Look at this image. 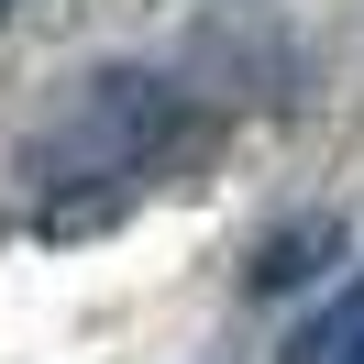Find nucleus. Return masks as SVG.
<instances>
[{
	"label": "nucleus",
	"instance_id": "nucleus-1",
	"mask_svg": "<svg viewBox=\"0 0 364 364\" xmlns=\"http://www.w3.org/2000/svg\"><path fill=\"white\" fill-rule=\"evenodd\" d=\"M188 133V89H166L155 67H100L77 77V100L55 111V133L33 144V188H67V177H133L144 155Z\"/></svg>",
	"mask_w": 364,
	"mask_h": 364
},
{
	"label": "nucleus",
	"instance_id": "nucleus-2",
	"mask_svg": "<svg viewBox=\"0 0 364 364\" xmlns=\"http://www.w3.org/2000/svg\"><path fill=\"white\" fill-rule=\"evenodd\" d=\"M342 254H353V221H342V210H298V221H276L265 243H254L243 287H254V298H309Z\"/></svg>",
	"mask_w": 364,
	"mask_h": 364
},
{
	"label": "nucleus",
	"instance_id": "nucleus-3",
	"mask_svg": "<svg viewBox=\"0 0 364 364\" xmlns=\"http://www.w3.org/2000/svg\"><path fill=\"white\" fill-rule=\"evenodd\" d=\"M111 221H122V177L45 188V210H33V232H45V243H77V232H111Z\"/></svg>",
	"mask_w": 364,
	"mask_h": 364
},
{
	"label": "nucleus",
	"instance_id": "nucleus-4",
	"mask_svg": "<svg viewBox=\"0 0 364 364\" xmlns=\"http://www.w3.org/2000/svg\"><path fill=\"white\" fill-rule=\"evenodd\" d=\"M331 364H364V331H353V342H342V353H331Z\"/></svg>",
	"mask_w": 364,
	"mask_h": 364
},
{
	"label": "nucleus",
	"instance_id": "nucleus-5",
	"mask_svg": "<svg viewBox=\"0 0 364 364\" xmlns=\"http://www.w3.org/2000/svg\"><path fill=\"white\" fill-rule=\"evenodd\" d=\"M0 11H11V0H0Z\"/></svg>",
	"mask_w": 364,
	"mask_h": 364
}]
</instances>
